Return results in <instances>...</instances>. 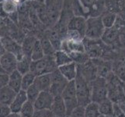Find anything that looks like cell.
Listing matches in <instances>:
<instances>
[{
	"mask_svg": "<svg viewBox=\"0 0 125 117\" xmlns=\"http://www.w3.org/2000/svg\"><path fill=\"white\" fill-rule=\"evenodd\" d=\"M11 113L10 106L0 102V117H8Z\"/></svg>",
	"mask_w": 125,
	"mask_h": 117,
	"instance_id": "cell-37",
	"label": "cell"
},
{
	"mask_svg": "<svg viewBox=\"0 0 125 117\" xmlns=\"http://www.w3.org/2000/svg\"><path fill=\"white\" fill-rule=\"evenodd\" d=\"M54 97L50 91H41L34 102L36 110H51Z\"/></svg>",
	"mask_w": 125,
	"mask_h": 117,
	"instance_id": "cell-13",
	"label": "cell"
},
{
	"mask_svg": "<svg viewBox=\"0 0 125 117\" xmlns=\"http://www.w3.org/2000/svg\"><path fill=\"white\" fill-rule=\"evenodd\" d=\"M58 70L68 82L74 81L78 75V65L75 62L60 66L58 67Z\"/></svg>",
	"mask_w": 125,
	"mask_h": 117,
	"instance_id": "cell-18",
	"label": "cell"
},
{
	"mask_svg": "<svg viewBox=\"0 0 125 117\" xmlns=\"http://www.w3.org/2000/svg\"><path fill=\"white\" fill-rule=\"evenodd\" d=\"M36 76L32 73L31 72H29L26 74L23 75L22 79V90L27 91L30 87L32 86L34 84Z\"/></svg>",
	"mask_w": 125,
	"mask_h": 117,
	"instance_id": "cell-34",
	"label": "cell"
},
{
	"mask_svg": "<svg viewBox=\"0 0 125 117\" xmlns=\"http://www.w3.org/2000/svg\"><path fill=\"white\" fill-rule=\"evenodd\" d=\"M123 33L120 30L114 26L113 27L106 28L104 33L101 38V41L106 45L113 49L114 47L119 46L121 43Z\"/></svg>",
	"mask_w": 125,
	"mask_h": 117,
	"instance_id": "cell-11",
	"label": "cell"
},
{
	"mask_svg": "<svg viewBox=\"0 0 125 117\" xmlns=\"http://www.w3.org/2000/svg\"><path fill=\"white\" fill-rule=\"evenodd\" d=\"M100 0H75L73 5L75 14L79 10L80 16L87 18L94 10H100Z\"/></svg>",
	"mask_w": 125,
	"mask_h": 117,
	"instance_id": "cell-9",
	"label": "cell"
},
{
	"mask_svg": "<svg viewBox=\"0 0 125 117\" xmlns=\"http://www.w3.org/2000/svg\"><path fill=\"white\" fill-rule=\"evenodd\" d=\"M44 56H45V55L44 52V50L42 49L41 41L39 38H37L35 42V45H34L33 49L31 58L32 59V61H37V60H40V59H43Z\"/></svg>",
	"mask_w": 125,
	"mask_h": 117,
	"instance_id": "cell-30",
	"label": "cell"
},
{
	"mask_svg": "<svg viewBox=\"0 0 125 117\" xmlns=\"http://www.w3.org/2000/svg\"><path fill=\"white\" fill-rule=\"evenodd\" d=\"M52 116L51 110H36L33 117H51Z\"/></svg>",
	"mask_w": 125,
	"mask_h": 117,
	"instance_id": "cell-39",
	"label": "cell"
},
{
	"mask_svg": "<svg viewBox=\"0 0 125 117\" xmlns=\"http://www.w3.org/2000/svg\"><path fill=\"white\" fill-rule=\"evenodd\" d=\"M5 73V72H4L3 69H2V67L1 66V64H0V73Z\"/></svg>",
	"mask_w": 125,
	"mask_h": 117,
	"instance_id": "cell-44",
	"label": "cell"
},
{
	"mask_svg": "<svg viewBox=\"0 0 125 117\" xmlns=\"http://www.w3.org/2000/svg\"><path fill=\"white\" fill-rule=\"evenodd\" d=\"M9 82V74L6 73H0V89L8 85Z\"/></svg>",
	"mask_w": 125,
	"mask_h": 117,
	"instance_id": "cell-40",
	"label": "cell"
},
{
	"mask_svg": "<svg viewBox=\"0 0 125 117\" xmlns=\"http://www.w3.org/2000/svg\"><path fill=\"white\" fill-rule=\"evenodd\" d=\"M28 101L27 93L26 91L21 90L20 91H19L16 94L15 98L13 99V101L11 103L10 109L12 112L13 113H20L21 109L24 105V104Z\"/></svg>",
	"mask_w": 125,
	"mask_h": 117,
	"instance_id": "cell-19",
	"label": "cell"
},
{
	"mask_svg": "<svg viewBox=\"0 0 125 117\" xmlns=\"http://www.w3.org/2000/svg\"><path fill=\"white\" fill-rule=\"evenodd\" d=\"M99 105V110L100 114L104 116H114V103L110 99L107 98L105 100L100 102Z\"/></svg>",
	"mask_w": 125,
	"mask_h": 117,
	"instance_id": "cell-25",
	"label": "cell"
},
{
	"mask_svg": "<svg viewBox=\"0 0 125 117\" xmlns=\"http://www.w3.org/2000/svg\"><path fill=\"white\" fill-rule=\"evenodd\" d=\"M58 68V67L54 61V55L44 56L40 60L32 61L31 65V72L37 77L46 73H51Z\"/></svg>",
	"mask_w": 125,
	"mask_h": 117,
	"instance_id": "cell-5",
	"label": "cell"
},
{
	"mask_svg": "<svg viewBox=\"0 0 125 117\" xmlns=\"http://www.w3.org/2000/svg\"><path fill=\"white\" fill-rule=\"evenodd\" d=\"M106 80L107 82L108 98L117 105L125 104V97L123 88L124 82L120 80L114 72L109 74Z\"/></svg>",
	"mask_w": 125,
	"mask_h": 117,
	"instance_id": "cell-1",
	"label": "cell"
},
{
	"mask_svg": "<svg viewBox=\"0 0 125 117\" xmlns=\"http://www.w3.org/2000/svg\"><path fill=\"white\" fill-rule=\"evenodd\" d=\"M91 84V101L99 104L108 98L107 82L106 78L97 77Z\"/></svg>",
	"mask_w": 125,
	"mask_h": 117,
	"instance_id": "cell-6",
	"label": "cell"
},
{
	"mask_svg": "<svg viewBox=\"0 0 125 117\" xmlns=\"http://www.w3.org/2000/svg\"><path fill=\"white\" fill-rule=\"evenodd\" d=\"M51 111L52 112L53 115L58 117H68L67 109L65 104L62 96L54 97L53 105L51 107Z\"/></svg>",
	"mask_w": 125,
	"mask_h": 117,
	"instance_id": "cell-20",
	"label": "cell"
},
{
	"mask_svg": "<svg viewBox=\"0 0 125 117\" xmlns=\"http://www.w3.org/2000/svg\"><path fill=\"white\" fill-rule=\"evenodd\" d=\"M16 92L8 85L0 89V102L5 105H10L15 98Z\"/></svg>",
	"mask_w": 125,
	"mask_h": 117,
	"instance_id": "cell-24",
	"label": "cell"
},
{
	"mask_svg": "<svg viewBox=\"0 0 125 117\" xmlns=\"http://www.w3.org/2000/svg\"><path fill=\"white\" fill-rule=\"evenodd\" d=\"M1 38L6 52L15 55L16 58L18 59V60L20 59L24 55L20 43H19L15 39L8 35L1 36Z\"/></svg>",
	"mask_w": 125,
	"mask_h": 117,
	"instance_id": "cell-12",
	"label": "cell"
},
{
	"mask_svg": "<svg viewBox=\"0 0 125 117\" xmlns=\"http://www.w3.org/2000/svg\"><path fill=\"white\" fill-rule=\"evenodd\" d=\"M4 1H6V0H0V3H2V2H3Z\"/></svg>",
	"mask_w": 125,
	"mask_h": 117,
	"instance_id": "cell-47",
	"label": "cell"
},
{
	"mask_svg": "<svg viewBox=\"0 0 125 117\" xmlns=\"http://www.w3.org/2000/svg\"><path fill=\"white\" fill-rule=\"evenodd\" d=\"M0 17L2 19H6L8 18V15L7 13L5 12L2 6V3H0Z\"/></svg>",
	"mask_w": 125,
	"mask_h": 117,
	"instance_id": "cell-41",
	"label": "cell"
},
{
	"mask_svg": "<svg viewBox=\"0 0 125 117\" xmlns=\"http://www.w3.org/2000/svg\"><path fill=\"white\" fill-rule=\"evenodd\" d=\"M44 4L49 29L54 27L61 18L64 0H44Z\"/></svg>",
	"mask_w": 125,
	"mask_h": 117,
	"instance_id": "cell-4",
	"label": "cell"
},
{
	"mask_svg": "<svg viewBox=\"0 0 125 117\" xmlns=\"http://www.w3.org/2000/svg\"><path fill=\"white\" fill-rule=\"evenodd\" d=\"M62 97L64 102V104H65L67 109V114L68 116L71 114V112L79 105L75 80L68 82L65 89L64 90L62 94Z\"/></svg>",
	"mask_w": 125,
	"mask_h": 117,
	"instance_id": "cell-8",
	"label": "cell"
},
{
	"mask_svg": "<svg viewBox=\"0 0 125 117\" xmlns=\"http://www.w3.org/2000/svg\"><path fill=\"white\" fill-rule=\"evenodd\" d=\"M26 93H27L28 101L34 103L35 101L37 100V98H38V96H39L41 91L38 90V88L35 85L33 84L32 86L30 87L27 91H26Z\"/></svg>",
	"mask_w": 125,
	"mask_h": 117,
	"instance_id": "cell-35",
	"label": "cell"
},
{
	"mask_svg": "<svg viewBox=\"0 0 125 117\" xmlns=\"http://www.w3.org/2000/svg\"><path fill=\"white\" fill-rule=\"evenodd\" d=\"M97 117H105L104 116H103V115H100L99 116H97Z\"/></svg>",
	"mask_w": 125,
	"mask_h": 117,
	"instance_id": "cell-46",
	"label": "cell"
},
{
	"mask_svg": "<svg viewBox=\"0 0 125 117\" xmlns=\"http://www.w3.org/2000/svg\"><path fill=\"white\" fill-rule=\"evenodd\" d=\"M51 73H46L40 76H37L34 80L35 85L40 91H49L51 86Z\"/></svg>",
	"mask_w": 125,
	"mask_h": 117,
	"instance_id": "cell-21",
	"label": "cell"
},
{
	"mask_svg": "<svg viewBox=\"0 0 125 117\" xmlns=\"http://www.w3.org/2000/svg\"><path fill=\"white\" fill-rule=\"evenodd\" d=\"M8 117H22V116H21L20 113H13V112H12Z\"/></svg>",
	"mask_w": 125,
	"mask_h": 117,
	"instance_id": "cell-43",
	"label": "cell"
},
{
	"mask_svg": "<svg viewBox=\"0 0 125 117\" xmlns=\"http://www.w3.org/2000/svg\"><path fill=\"white\" fill-rule=\"evenodd\" d=\"M101 16H89L86 18V30L85 38L90 40H100L105 31Z\"/></svg>",
	"mask_w": 125,
	"mask_h": 117,
	"instance_id": "cell-3",
	"label": "cell"
},
{
	"mask_svg": "<svg viewBox=\"0 0 125 117\" xmlns=\"http://www.w3.org/2000/svg\"><path fill=\"white\" fill-rule=\"evenodd\" d=\"M51 86L49 91L53 94L54 97L62 96V94L65 89L68 81L64 77V76L60 72L58 68L51 73Z\"/></svg>",
	"mask_w": 125,
	"mask_h": 117,
	"instance_id": "cell-10",
	"label": "cell"
},
{
	"mask_svg": "<svg viewBox=\"0 0 125 117\" xmlns=\"http://www.w3.org/2000/svg\"><path fill=\"white\" fill-rule=\"evenodd\" d=\"M68 31H74L79 33L85 38L86 30V18L82 16H74L68 20L67 25Z\"/></svg>",
	"mask_w": 125,
	"mask_h": 117,
	"instance_id": "cell-17",
	"label": "cell"
},
{
	"mask_svg": "<svg viewBox=\"0 0 125 117\" xmlns=\"http://www.w3.org/2000/svg\"><path fill=\"white\" fill-rule=\"evenodd\" d=\"M93 63L96 66L98 77L106 78L113 72V62L105 59H93Z\"/></svg>",
	"mask_w": 125,
	"mask_h": 117,
	"instance_id": "cell-15",
	"label": "cell"
},
{
	"mask_svg": "<svg viewBox=\"0 0 125 117\" xmlns=\"http://www.w3.org/2000/svg\"><path fill=\"white\" fill-rule=\"evenodd\" d=\"M51 117H58V116H55L54 115H53V116H51Z\"/></svg>",
	"mask_w": 125,
	"mask_h": 117,
	"instance_id": "cell-49",
	"label": "cell"
},
{
	"mask_svg": "<svg viewBox=\"0 0 125 117\" xmlns=\"http://www.w3.org/2000/svg\"><path fill=\"white\" fill-rule=\"evenodd\" d=\"M54 58L58 67H60L62 66H64V65H66L73 62L70 55L62 50L56 51L54 55Z\"/></svg>",
	"mask_w": 125,
	"mask_h": 117,
	"instance_id": "cell-26",
	"label": "cell"
},
{
	"mask_svg": "<svg viewBox=\"0 0 125 117\" xmlns=\"http://www.w3.org/2000/svg\"><path fill=\"white\" fill-rule=\"evenodd\" d=\"M5 52H6V50L4 49V46L2 42V38H1V36H0V57H1Z\"/></svg>",
	"mask_w": 125,
	"mask_h": 117,
	"instance_id": "cell-42",
	"label": "cell"
},
{
	"mask_svg": "<svg viewBox=\"0 0 125 117\" xmlns=\"http://www.w3.org/2000/svg\"><path fill=\"white\" fill-rule=\"evenodd\" d=\"M75 84L79 105L85 107L88 104H89L92 102L91 84L81 75V73H79V71H78V75H77L75 80Z\"/></svg>",
	"mask_w": 125,
	"mask_h": 117,
	"instance_id": "cell-2",
	"label": "cell"
},
{
	"mask_svg": "<svg viewBox=\"0 0 125 117\" xmlns=\"http://www.w3.org/2000/svg\"><path fill=\"white\" fill-rule=\"evenodd\" d=\"M38 38L35 35H33V34H28V35H26L24 38L23 41L21 43V46H22V50L24 55L28 56V57H31V53L35 45V42L37 41V39Z\"/></svg>",
	"mask_w": 125,
	"mask_h": 117,
	"instance_id": "cell-23",
	"label": "cell"
},
{
	"mask_svg": "<svg viewBox=\"0 0 125 117\" xmlns=\"http://www.w3.org/2000/svg\"><path fill=\"white\" fill-rule=\"evenodd\" d=\"M100 115L101 114L97 103L91 102L85 107V117H97Z\"/></svg>",
	"mask_w": 125,
	"mask_h": 117,
	"instance_id": "cell-31",
	"label": "cell"
},
{
	"mask_svg": "<svg viewBox=\"0 0 125 117\" xmlns=\"http://www.w3.org/2000/svg\"><path fill=\"white\" fill-rule=\"evenodd\" d=\"M105 117H114V116H105Z\"/></svg>",
	"mask_w": 125,
	"mask_h": 117,
	"instance_id": "cell-48",
	"label": "cell"
},
{
	"mask_svg": "<svg viewBox=\"0 0 125 117\" xmlns=\"http://www.w3.org/2000/svg\"><path fill=\"white\" fill-rule=\"evenodd\" d=\"M116 10L121 13L123 15L124 19L125 18V0H114Z\"/></svg>",
	"mask_w": 125,
	"mask_h": 117,
	"instance_id": "cell-38",
	"label": "cell"
},
{
	"mask_svg": "<svg viewBox=\"0 0 125 117\" xmlns=\"http://www.w3.org/2000/svg\"><path fill=\"white\" fill-rule=\"evenodd\" d=\"M123 88H124V97H125V83H124Z\"/></svg>",
	"mask_w": 125,
	"mask_h": 117,
	"instance_id": "cell-45",
	"label": "cell"
},
{
	"mask_svg": "<svg viewBox=\"0 0 125 117\" xmlns=\"http://www.w3.org/2000/svg\"><path fill=\"white\" fill-rule=\"evenodd\" d=\"M68 117H70V116H68Z\"/></svg>",
	"mask_w": 125,
	"mask_h": 117,
	"instance_id": "cell-50",
	"label": "cell"
},
{
	"mask_svg": "<svg viewBox=\"0 0 125 117\" xmlns=\"http://www.w3.org/2000/svg\"><path fill=\"white\" fill-rule=\"evenodd\" d=\"M2 3V6L5 12L7 13L8 17L10 15L18 12V2L16 0H6Z\"/></svg>",
	"mask_w": 125,
	"mask_h": 117,
	"instance_id": "cell-32",
	"label": "cell"
},
{
	"mask_svg": "<svg viewBox=\"0 0 125 117\" xmlns=\"http://www.w3.org/2000/svg\"><path fill=\"white\" fill-rule=\"evenodd\" d=\"M32 63V59L31 57L23 55L22 58L18 60L17 63L16 70L19 71L22 75L31 72V65Z\"/></svg>",
	"mask_w": 125,
	"mask_h": 117,
	"instance_id": "cell-28",
	"label": "cell"
},
{
	"mask_svg": "<svg viewBox=\"0 0 125 117\" xmlns=\"http://www.w3.org/2000/svg\"><path fill=\"white\" fill-rule=\"evenodd\" d=\"M35 111L36 109L34 106V103L27 101L21 109L20 114L22 117H33Z\"/></svg>",
	"mask_w": 125,
	"mask_h": 117,
	"instance_id": "cell-33",
	"label": "cell"
},
{
	"mask_svg": "<svg viewBox=\"0 0 125 117\" xmlns=\"http://www.w3.org/2000/svg\"><path fill=\"white\" fill-rule=\"evenodd\" d=\"M18 59L16 56L10 52H6L0 57V64L3 69L4 72L7 74H10L13 71L16 70Z\"/></svg>",
	"mask_w": 125,
	"mask_h": 117,
	"instance_id": "cell-16",
	"label": "cell"
},
{
	"mask_svg": "<svg viewBox=\"0 0 125 117\" xmlns=\"http://www.w3.org/2000/svg\"><path fill=\"white\" fill-rule=\"evenodd\" d=\"M68 116H70V117H85V107L78 105L71 112V114Z\"/></svg>",
	"mask_w": 125,
	"mask_h": 117,
	"instance_id": "cell-36",
	"label": "cell"
},
{
	"mask_svg": "<svg viewBox=\"0 0 125 117\" xmlns=\"http://www.w3.org/2000/svg\"><path fill=\"white\" fill-rule=\"evenodd\" d=\"M117 16H118L117 13H116L114 12H112L110 10L104 11V13L101 15V18L105 28L113 27L116 23V21H117Z\"/></svg>",
	"mask_w": 125,
	"mask_h": 117,
	"instance_id": "cell-27",
	"label": "cell"
},
{
	"mask_svg": "<svg viewBox=\"0 0 125 117\" xmlns=\"http://www.w3.org/2000/svg\"><path fill=\"white\" fill-rule=\"evenodd\" d=\"M85 52L89 57L93 59L104 58V54L106 52V47H108L100 40H90L88 38H84L83 40Z\"/></svg>",
	"mask_w": 125,
	"mask_h": 117,
	"instance_id": "cell-7",
	"label": "cell"
},
{
	"mask_svg": "<svg viewBox=\"0 0 125 117\" xmlns=\"http://www.w3.org/2000/svg\"><path fill=\"white\" fill-rule=\"evenodd\" d=\"M22 79L23 75L19 71L15 70L9 74L8 86L14 90L16 93H18L22 90Z\"/></svg>",
	"mask_w": 125,
	"mask_h": 117,
	"instance_id": "cell-22",
	"label": "cell"
},
{
	"mask_svg": "<svg viewBox=\"0 0 125 117\" xmlns=\"http://www.w3.org/2000/svg\"><path fill=\"white\" fill-rule=\"evenodd\" d=\"M41 41V44L42 46V49L44 50V52L45 56H52L54 55L55 53V49L54 48V46L52 45V44L51 43V41H49V39L46 37V35L44 34L41 38H38Z\"/></svg>",
	"mask_w": 125,
	"mask_h": 117,
	"instance_id": "cell-29",
	"label": "cell"
},
{
	"mask_svg": "<svg viewBox=\"0 0 125 117\" xmlns=\"http://www.w3.org/2000/svg\"><path fill=\"white\" fill-rule=\"evenodd\" d=\"M78 71L89 83L93 82L98 77L96 66L93 63L92 59L82 65H78Z\"/></svg>",
	"mask_w": 125,
	"mask_h": 117,
	"instance_id": "cell-14",
	"label": "cell"
}]
</instances>
